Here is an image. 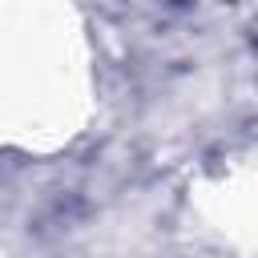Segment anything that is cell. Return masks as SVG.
I'll return each instance as SVG.
<instances>
[{
  "label": "cell",
  "mask_w": 258,
  "mask_h": 258,
  "mask_svg": "<svg viewBox=\"0 0 258 258\" xmlns=\"http://www.w3.org/2000/svg\"><path fill=\"white\" fill-rule=\"evenodd\" d=\"M77 73L64 28H20V36L0 40V129L40 137L52 121L69 125Z\"/></svg>",
  "instance_id": "cell-1"
}]
</instances>
